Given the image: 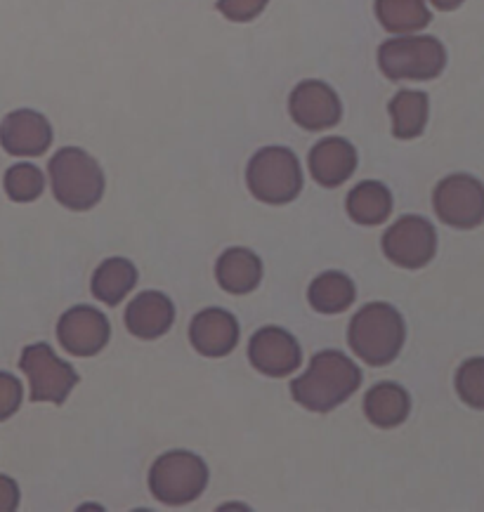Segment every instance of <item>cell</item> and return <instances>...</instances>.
<instances>
[{
	"label": "cell",
	"mask_w": 484,
	"mask_h": 512,
	"mask_svg": "<svg viewBox=\"0 0 484 512\" xmlns=\"http://www.w3.org/2000/svg\"><path fill=\"white\" fill-rule=\"evenodd\" d=\"M362 385V371L338 350H324L312 357L310 369L291 383V395L300 406L315 413H329L355 395Z\"/></svg>",
	"instance_id": "cell-1"
},
{
	"label": "cell",
	"mask_w": 484,
	"mask_h": 512,
	"mask_svg": "<svg viewBox=\"0 0 484 512\" xmlns=\"http://www.w3.org/2000/svg\"><path fill=\"white\" fill-rule=\"evenodd\" d=\"M407 326L402 314L388 303L364 305L350 321L348 343L369 366H388L402 352Z\"/></svg>",
	"instance_id": "cell-2"
},
{
	"label": "cell",
	"mask_w": 484,
	"mask_h": 512,
	"mask_svg": "<svg viewBox=\"0 0 484 512\" xmlns=\"http://www.w3.org/2000/svg\"><path fill=\"white\" fill-rule=\"evenodd\" d=\"M48 175L55 199L64 208H95L104 196V173L93 156L78 147H64L48 163Z\"/></svg>",
	"instance_id": "cell-3"
},
{
	"label": "cell",
	"mask_w": 484,
	"mask_h": 512,
	"mask_svg": "<svg viewBox=\"0 0 484 512\" xmlns=\"http://www.w3.org/2000/svg\"><path fill=\"white\" fill-rule=\"evenodd\" d=\"M246 185L260 203L284 206L303 192V170L298 156L286 147H265L246 168Z\"/></svg>",
	"instance_id": "cell-4"
},
{
	"label": "cell",
	"mask_w": 484,
	"mask_h": 512,
	"mask_svg": "<svg viewBox=\"0 0 484 512\" xmlns=\"http://www.w3.org/2000/svg\"><path fill=\"white\" fill-rule=\"evenodd\" d=\"M378 67L390 81H433L447 67V50L435 36H400L378 48Z\"/></svg>",
	"instance_id": "cell-5"
},
{
	"label": "cell",
	"mask_w": 484,
	"mask_h": 512,
	"mask_svg": "<svg viewBox=\"0 0 484 512\" xmlns=\"http://www.w3.org/2000/svg\"><path fill=\"white\" fill-rule=\"evenodd\" d=\"M208 468L192 451H168L149 470V491L156 501L170 508L194 503L204 494Z\"/></svg>",
	"instance_id": "cell-6"
},
{
	"label": "cell",
	"mask_w": 484,
	"mask_h": 512,
	"mask_svg": "<svg viewBox=\"0 0 484 512\" xmlns=\"http://www.w3.org/2000/svg\"><path fill=\"white\" fill-rule=\"evenodd\" d=\"M19 369L29 378L31 402L60 406L67 402L71 390L78 385V373L74 371V366L62 361L45 343L24 347Z\"/></svg>",
	"instance_id": "cell-7"
},
{
	"label": "cell",
	"mask_w": 484,
	"mask_h": 512,
	"mask_svg": "<svg viewBox=\"0 0 484 512\" xmlns=\"http://www.w3.org/2000/svg\"><path fill=\"white\" fill-rule=\"evenodd\" d=\"M435 215L447 227L475 229L484 222V185L475 175L454 173L437 182Z\"/></svg>",
	"instance_id": "cell-8"
},
{
	"label": "cell",
	"mask_w": 484,
	"mask_h": 512,
	"mask_svg": "<svg viewBox=\"0 0 484 512\" xmlns=\"http://www.w3.org/2000/svg\"><path fill=\"white\" fill-rule=\"evenodd\" d=\"M383 255L402 269H421L435 258L437 232L421 215H404L383 234Z\"/></svg>",
	"instance_id": "cell-9"
},
{
	"label": "cell",
	"mask_w": 484,
	"mask_h": 512,
	"mask_svg": "<svg viewBox=\"0 0 484 512\" xmlns=\"http://www.w3.org/2000/svg\"><path fill=\"white\" fill-rule=\"evenodd\" d=\"M291 118L303 130L319 133V130L336 128L343 118V104L336 90L324 81H303L293 88L289 97Z\"/></svg>",
	"instance_id": "cell-10"
},
{
	"label": "cell",
	"mask_w": 484,
	"mask_h": 512,
	"mask_svg": "<svg viewBox=\"0 0 484 512\" xmlns=\"http://www.w3.org/2000/svg\"><path fill=\"white\" fill-rule=\"evenodd\" d=\"M248 359L258 373L267 378L291 376L303 361V350L289 331L279 326H265L253 333L248 343Z\"/></svg>",
	"instance_id": "cell-11"
},
{
	"label": "cell",
	"mask_w": 484,
	"mask_h": 512,
	"mask_svg": "<svg viewBox=\"0 0 484 512\" xmlns=\"http://www.w3.org/2000/svg\"><path fill=\"white\" fill-rule=\"evenodd\" d=\"M111 326L100 310L88 305L71 307L57 324V340L74 357H95L107 347Z\"/></svg>",
	"instance_id": "cell-12"
},
{
	"label": "cell",
	"mask_w": 484,
	"mask_h": 512,
	"mask_svg": "<svg viewBox=\"0 0 484 512\" xmlns=\"http://www.w3.org/2000/svg\"><path fill=\"white\" fill-rule=\"evenodd\" d=\"M50 144V121L34 109L10 111L0 121V147L12 156H43Z\"/></svg>",
	"instance_id": "cell-13"
},
{
	"label": "cell",
	"mask_w": 484,
	"mask_h": 512,
	"mask_svg": "<svg viewBox=\"0 0 484 512\" xmlns=\"http://www.w3.org/2000/svg\"><path fill=\"white\" fill-rule=\"evenodd\" d=\"M189 340L201 357L218 359L227 357L239 345V324L234 314L220 307H208L192 319Z\"/></svg>",
	"instance_id": "cell-14"
},
{
	"label": "cell",
	"mask_w": 484,
	"mask_h": 512,
	"mask_svg": "<svg viewBox=\"0 0 484 512\" xmlns=\"http://www.w3.org/2000/svg\"><path fill=\"white\" fill-rule=\"evenodd\" d=\"M307 163L317 185L336 189L345 185L357 170V149L343 137H324L312 147Z\"/></svg>",
	"instance_id": "cell-15"
},
{
	"label": "cell",
	"mask_w": 484,
	"mask_h": 512,
	"mask_svg": "<svg viewBox=\"0 0 484 512\" xmlns=\"http://www.w3.org/2000/svg\"><path fill=\"white\" fill-rule=\"evenodd\" d=\"M175 321V307L161 291H145L126 310V328L140 340H156L166 336Z\"/></svg>",
	"instance_id": "cell-16"
},
{
	"label": "cell",
	"mask_w": 484,
	"mask_h": 512,
	"mask_svg": "<svg viewBox=\"0 0 484 512\" xmlns=\"http://www.w3.org/2000/svg\"><path fill=\"white\" fill-rule=\"evenodd\" d=\"M215 279L232 295L253 293L263 281V260L248 248H227L215 265Z\"/></svg>",
	"instance_id": "cell-17"
},
{
	"label": "cell",
	"mask_w": 484,
	"mask_h": 512,
	"mask_svg": "<svg viewBox=\"0 0 484 512\" xmlns=\"http://www.w3.org/2000/svg\"><path fill=\"white\" fill-rule=\"evenodd\" d=\"M411 411V397L402 385L378 383L366 392L364 413L376 428L390 430L402 425Z\"/></svg>",
	"instance_id": "cell-18"
},
{
	"label": "cell",
	"mask_w": 484,
	"mask_h": 512,
	"mask_svg": "<svg viewBox=\"0 0 484 512\" xmlns=\"http://www.w3.org/2000/svg\"><path fill=\"white\" fill-rule=\"evenodd\" d=\"M345 208L352 222L362 227H378L390 218L392 194L383 182L364 180L355 189H350Z\"/></svg>",
	"instance_id": "cell-19"
},
{
	"label": "cell",
	"mask_w": 484,
	"mask_h": 512,
	"mask_svg": "<svg viewBox=\"0 0 484 512\" xmlns=\"http://www.w3.org/2000/svg\"><path fill=\"white\" fill-rule=\"evenodd\" d=\"M392 135L397 140H416L423 135L430 116V100L421 90H400L388 104Z\"/></svg>",
	"instance_id": "cell-20"
},
{
	"label": "cell",
	"mask_w": 484,
	"mask_h": 512,
	"mask_svg": "<svg viewBox=\"0 0 484 512\" xmlns=\"http://www.w3.org/2000/svg\"><path fill=\"white\" fill-rule=\"evenodd\" d=\"M135 284L137 269L133 262L126 258H109L95 269L90 288H93V295L100 303L116 307L123 303V298H126L130 291H133Z\"/></svg>",
	"instance_id": "cell-21"
},
{
	"label": "cell",
	"mask_w": 484,
	"mask_h": 512,
	"mask_svg": "<svg viewBox=\"0 0 484 512\" xmlns=\"http://www.w3.org/2000/svg\"><path fill=\"white\" fill-rule=\"evenodd\" d=\"M376 17L388 34L411 36L430 24L428 0H376Z\"/></svg>",
	"instance_id": "cell-22"
},
{
	"label": "cell",
	"mask_w": 484,
	"mask_h": 512,
	"mask_svg": "<svg viewBox=\"0 0 484 512\" xmlns=\"http://www.w3.org/2000/svg\"><path fill=\"white\" fill-rule=\"evenodd\" d=\"M357 288L352 279L343 272H324L310 284L307 300H310L312 310L322 314H340L350 310L355 303Z\"/></svg>",
	"instance_id": "cell-23"
},
{
	"label": "cell",
	"mask_w": 484,
	"mask_h": 512,
	"mask_svg": "<svg viewBox=\"0 0 484 512\" xmlns=\"http://www.w3.org/2000/svg\"><path fill=\"white\" fill-rule=\"evenodd\" d=\"M3 185L5 194L10 196V201L31 203L43 194L45 177L41 173V168L31 166V163H17V166L8 168Z\"/></svg>",
	"instance_id": "cell-24"
},
{
	"label": "cell",
	"mask_w": 484,
	"mask_h": 512,
	"mask_svg": "<svg viewBox=\"0 0 484 512\" xmlns=\"http://www.w3.org/2000/svg\"><path fill=\"white\" fill-rule=\"evenodd\" d=\"M456 392L473 409H484V357L463 361L456 373Z\"/></svg>",
	"instance_id": "cell-25"
},
{
	"label": "cell",
	"mask_w": 484,
	"mask_h": 512,
	"mask_svg": "<svg viewBox=\"0 0 484 512\" xmlns=\"http://www.w3.org/2000/svg\"><path fill=\"white\" fill-rule=\"evenodd\" d=\"M270 0H218V12L230 22H253L267 8Z\"/></svg>",
	"instance_id": "cell-26"
},
{
	"label": "cell",
	"mask_w": 484,
	"mask_h": 512,
	"mask_svg": "<svg viewBox=\"0 0 484 512\" xmlns=\"http://www.w3.org/2000/svg\"><path fill=\"white\" fill-rule=\"evenodd\" d=\"M22 397V383L15 376H10V373L0 371V423L15 416L19 406H22Z\"/></svg>",
	"instance_id": "cell-27"
},
{
	"label": "cell",
	"mask_w": 484,
	"mask_h": 512,
	"mask_svg": "<svg viewBox=\"0 0 484 512\" xmlns=\"http://www.w3.org/2000/svg\"><path fill=\"white\" fill-rule=\"evenodd\" d=\"M19 505V487L12 477L0 475V510H17Z\"/></svg>",
	"instance_id": "cell-28"
},
{
	"label": "cell",
	"mask_w": 484,
	"mask_h": 512,
	"mask_svg": "<svg viewBox=\"0 0 484 512\" xmlns=\"http://www.w3.org/2000/svg\"><path fill=\"white\" fill-rule=\"evenodd\" d=\"M463 3H466V0H430V5L440 12H454L459 10Z\"/></svg>",
	"instance_id": "cell-29"
}]
</instances>
